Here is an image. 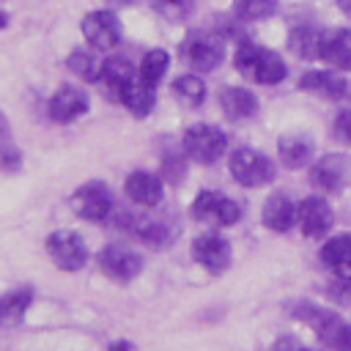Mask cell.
Wrapping results in <instances>:
<instances>
[{
	"instance_id": "1",
	"label": "cell",
	"mask_w": 351,
	"mask_h": 351,
	"mask_svg": "<svg viewBox=\"0 0 351 351\" xmlns=\"http://www.w3.org/2000/svg\"><path fill=\"white\" fill-rule=\"evenodd\" d=\"M233 63H236V69L247 80H252L258 85H277V82L285 80V63H282V58L277 52L263 49V47L250 44V41L239 44Z\"/></svg>"
},
{
	"instance_id": "2",
	"label": "cell",
	"mask_w": 351,
	"mask_h": 351,
	"mask_svg": "<svg viewBox=\"0 0 351 351\" xmlns=\"http://www.w3.org/2000/svg\"><path fill=\"white\" fill-rule=\"evenodd\" d=\"M230 176L250 189L266 186L269 181H274V162L255 151V148H236L230 154Z\"/></svg>"
},
{
	"instance_id": "3",
	"label": "cell",
	"mask_w": 351,
	"mask_h": 351,
	"mask_svg": "<svg viewBox=\"0 0 351 351\" xmlns=\"http://www.w3.org/2000/svg\"><path fill=\"white\" fill-rule=\"evenodd\" d=\"M225 148H228L225 132L211 123H197L184 132V151L189 159H195L200 165H214L225 154Z\"/></svg>"
},
{
	"instance_id": "4",
	"label": "cell",
	"mask_w": 351,
	"mask_h": 351,
	"mask_svg": "<svg viewBox=\"0 0 351 351\" xmlns=\"http://www.w3.org/2000/svg\"><path fill=\"white\" fill-rule=\"evenodd\" d=\"M71 211L88 222H107L112 214V192L104 181H88L74 189Z\"/></svg>"
},
{
	"instance_id": "5",
	"label": "cell",
	"mask_w": 351,
	"mask_h": 351,
	"mask_svg": "<svg viewBox=\"0 0 351 351\" xmlns=\"http://www.w3.org/2000/svg\"><path fill=\"white\" fill-rule=\"evenodd\" d=\"M189 211H192V217L197 222H208V225H219V228H230L241 217L239 203L230 200L222 192H214V189L197 192V197L192 200V208Z\"/></svg>"
},
{
	"instance_id": "6",
	"label": "cell",
	"mask_w": 351,
	"mask_h": 351,
	"mask_svg": "<svg viewBox=\"0 0 351 351\" xmlns=\"http://www.w3.org/2000/svg\"><path fill=\"white\" fill-rule=\"evenodd\" d=\"M47 252L52 263L63 271H77L88 263V247L74 230H55L47 236Z\"/></svg>"
},
{
	"instance_id": "7",
	"label": "cell",
	"mask_w": 351,
	"mask_h": 351,
	"mask_svg": "<svg viewBox=\"0 0 351 351\" xmlns=\"http://www.w3.org/2000/svg\"><path fill=\"white\" fill-rule=\"evenodd\" d=\"M291 315L299 318V321H304V324H307V326H310L326 346H332V348L337 346L343 329L348 326V324L340 318V313L326 310V307H318V304H310V302H299V304H293Z\"/></svg>"
},
{
	"instance_id": "8",
	"label": "cell",
	"mask_w": 351,
	"mask_h": 351,
	"mask_svg": "<svg viewBox=\"0 0 351 351\" xmlns=\"http://www.w3.org/2000/svg\"><path fill=\"white\" fill-rule=\"evenodd\" d=\"M192 258L208 274H222V271H228V266L233 261V250H230L228 239H222L219 233H203L192 241Z\"/></svg>"
},
{
	"instance_id": "9",
	"label": "cell",
	"mask_w": 351,
	"mask_h": 351,
	"mask_svg": "<svg viewBox=\"0 0 351 351\" xmlns=\"http://www.w3.org/2000/svg\"><path fill=\"white\" fill-rule=\"evenodd\" d=\"M99 269L112 280L129 282L143 271V258L126 244H107L99 252Z\"/></svg>"
},
{
	"instance_id": "10",
	"label": "cell",
	"mask_w": 351,
	"mask_h": 351,
	"mask_svg": "<svg viewBox=\"0 0 351 351\" xmlns=\"http://www.w3.org/2000/svg\"><path fill=\"white\" fill-rule=\"evenodd\" d=\"M351 178V162L340 154H326L310 167V184L321 192H340Z\"/></svg>"
},
{
	"instance_id": "11",
	"label": "cell",
	"mask_w": 351,
	"mask_h": 351,
	"mask_svg": "<svg viewBox=\"0 0 351 351\" xmlns=\"http://www.w3.org/2000/svg\"><path fill=\"white\" fill-rule=\"evenodd\" d=\"M296 222L302 228V233L307 239H324L332 225H335V214L329 208V203L324 197H304L299 203V211H296Z\"/></svg>"
},
{
	"instance_id": "12",
	"label": "cell",
	"mask_w": 351,
	"mask_h": 351,
	"mask_svg": "<svg viewBox=\"0 0 351 351\" xmlns=\"http://www.w3.org/2000/svg\"><path fill=\"white\" fill-rule=\"evenodd\" d=\"M82 33H85L90 47L112 49L121 41V22L112 11H93L82 19Z\"/></svg>"
},
{
	"instance_id": "13",
	"label": "cell",
	"mask_w": 351,
	"mask_h": 351,
	"mask_svg": "<svg viewBox=\"0 0 351 351\" xmlns=\"http://www.w3.org/2000/svg\"><path fill=\"white\" fill-rule=\"evenodd\" d=\"M326 41H329V30L315 27V25H299L288 36V47L293 49V55L304 60H324Z\"/></svg>"
},
{
	"instance_id": "14",
	"label": "cell",
	"mask_w": 351,
	"mask_h": 351,
	"mask_svg": "<svg viewBox=\"0 0 351 351\" xmlns=\"http://www.w3.org/2000/svg\"><path fill=\"white\" fill-rule=\"evenodd\" d=\"M123 192H126V197H129L132 203L151 208V206H156V203L162 200V195H165V184H162V178L154 176V173L134 170V173L126 176V181H123Z\"/></svg>"
},
{
	"instance_id": "15",
	"label": "cell",
	"mask_w": 351,
	"mask_h": 351,
	"mask_svg": "<svg viewBox=\"0 0 351 351\" xmlns=\"http://www.w3.org/2000/svg\"><path fill=\"white\" fill-rule=\"evenodd\" d=\"M296 211H299V206L285 192H274V195L266 197V203L261 208V219H263V225L269 230L288 233L293 228V222H296Z\"/></svg>"
},
{
	"instance_id": "16",
	"label": "cell",
	"mask_w": 351,
	"mask_h": 351,
	"mask_svg": "<svg viewBox=\"0 0 351 351\" xmlns=\"http://www.w3.org/2000/svg\"><path fill=\"white\" fill-rule=\"evenodd\" d=\"M88 112V93H82L74 85H63L55 90V96L49 99V115L58 123H69L77 121L80 115Z\"/></svg>"
},
{
	"instance_id": "17",
	"label": "cell",
	"mask_w": 351,
	"mask_h": 351,
	"mask_svg": "<svg viewBox=\"0 0 351 351\" xmlns=\"http://www.w3.org/2000/svg\"><path fill=\"white\" fill-rule=\"evenodd\" d=\"M123 230H129L132 236H137L140 241L151 244V247H165L173 236L170 225L162 222V219H151V217H140V214H121V222H118Z\"/></svg>"
},
{
	"instance_id": "18",
	"label": "cell",
	"mask_w": 351,
	"mask_h": 351,
	"mask_svg": "<svg viewBox=\"0 0 351 351\" xmlns=\"http://www.w3.org/2000/svg\"><path fill=\"white\" fill-rule=\"evenodd\" d=\"M321 261L335 280H351V233H340L324 241Z\"/></svg>"
},
{
	"instance_id": "19",
	"label": "cell",
	"mask_w": 351,
	"mask_h": 351,
	"mask_svg": "<svg viewBox=\"0 0 351 351\" xmlns=\"http://www.w3.org/2000/svg\"><path fill=\"white\" fill-rule=\"evenodd\" d=\"M184 60L195 71H211L222 63V44H217L208 36H192L184 44Z\"/></svg>"
},
{
	"instance_id": "20",
	"label": "cell",
	"mask_w": 351,
	"mask_h": 351,
	"mask_svg": "<svg viewBox=\"0 0 351 351\" xmlns=\"http://www.w3.org/2000/svg\"><path fill=\"white\" fill-rule=\"evenodd\" d=\"M277 154H280V162L291 170L296 167H304L313 154H315V145L307 134H282L280 143H277Z\"/></svg>"
},
{
	"instance_id": "21",
	"label": "cell",
	"mask_w": 351,
	"mask_h": 351,
	"mask_svg": "<svg viewBox=\"0 0 351 351\" xmlns=\"http://www.w3.org/2000/svg\"><path fill=\"white\" fill-rule=\"evenodd\" d=\"M99 80H101V85H104V96L121 101L123 88L134 80V77H132V63L123 60V58H110V60H104Z\"/></svg>"
},
{
	"instance_id": "22",
	"label": "cell",
	"mask_w": 351,
	"mask_h": 351,
	"mask_svg": "<svg viewBox=\"0 0 351 351\" xmlns=\"http://www.w3.org/2000/svg\"><path fill=\"white\" fill-rule=\"evenodd\" d=\"M121 104L134 115V118H145L154 104H156V93H154V85L143 82V80H132L123 93H121Z\"/></svg>"
},
{
	"instance_id": "23",
	"label": "cell",
	"mask_w": 351,
	"mask_h": 351,
	"mask_svg": "<svg viewBox=\"0 0 351 351\" xmlns=\"http://www.w3.org/2000/svg\"><path fill=\"white\" fill-rule=\"evenodd\" d=\"M219 107L230 121H244L250 115H255L258 110V99L247 90V88H225L219 93Z\"/></svg>"
},
{
	"instance_id": "24",
	"label": "cell",
	"mask_w": 351,
	"mask_h": 351,
	"mask_svg": "<svg viewBox=\"0 0 351 351\" xmlns=\"http://www.w3.org/2000/svg\"><path fill=\"white\" fill-rule=\"evenodd\" d=\"M299 88L318 93V96H326V99H340L346 93V80L335 71H307L299 80Z\"/></svg>"
},
{
	"instance_id": "25",
	"label": "cell",
	"mask_w": 351,
	"mask_h": 351,
	"mask_svg": "<svg viewBox=\"0 0 351 351\" xmlns=\"http://www.w3.org/2000/svg\"><path fill=\"white\" fill-rule=\"evenodd\" d=\"M324 60H329L340 71H348L351 69V30H346V27L343 30H329Z\"/></svg>"
},
{
	"instance_id": "26",
	"label": "cell",
	"mask_w": 351,
	"mask_h": 351,
	"mask_svg": "<svg viewBox=\"0 0 351 351\" xmlns=\"http://www.w3.org/2000/svg\"><path fill=\"white\" fill-rule=\"evenodd\" d=\"M0 167L5 173H16L22 167V151L19 145L14 143V134H11V126L5 121V115L0 112Z\"/></svg>"
},
{
	"instance_id": "27",
	"label": "cell",
	"mask_w": 351,
	"mask_h": 351,
	"mask_svg": "<svg viewBox=\"0 0 351 351\" xmlns=\"http://www.w3.org/2000/svg\"><path fill=\"white\" fill-rule=\"evenodd\" d=\"M173 93H176V99H178L181 104L197 107V104H203V99H206V85H203V80H200L197 74H184V77H178V80L173 82Z\"/></svg>"
},
{
	"instance_id": "28",
	"label": "cell",
	"mask_w": 351,
	"mask_h": 351,
	"mask_svg": "<svg viewBox=\"0 0 351 351\" xmlns=\"http://www.w3.org/2000/svg\"><path fill=\"white\" fill-rule=\"evenodd\" d=\"M66 66H69L80 80L93 82V80H99V77H101V66H104V63H101L93 52H88V49H77V52H71V55H69Z\"/></svg>"
},
{
	"instance_id": "29",
	"label": "cell",
	"mask_w": 351,
	"mask_h": 351,
	"mask_svg": "<svg viewBox=\"0 0 351 351\" xmlns=\"http://www.w3.org/2000/svg\"><path fill=\"white\" fill-rule=\"evenodd\" d=\"M167 63H170V58H167L165 49H151V52H145V58L140 60V80L156 88V82H159V80L165 77V71H167Z\"/></svg>"
},
{
	"instance_id": "30",
	"label": "cell",
	"mask_w": 351,
	"mask_h": 351,
	"mask_svg": "<svg viewBox=\"0 0 351 351\" xmlns=\"http://www.w3.org/2000/svg\"><path fill=\"white\" fill-rule=\"evenodd\" d=\"M274 0H233V11L241 19H263L274 14Z\"/></svg>"
},
{
	"instance_id": "31",
	"label": "cell",
	"mask_w": 351,
	"mask_h": 351,
	"mask_svg": "<svg viewBox=\"0 0 351 351\" xmlns=\"http://www.w3.org/2000/svg\"><path fill=\"white\" fill-rule=\"evenodd\" d=\"M30 304V291H16V293H8L0 299V315H8V318H19Z\"/></svg>"
},
{
	"instance_id": "32",
	"label": "cell",
	"mask_w": 351,
	"mask_h": 351,
	"mask_svg": "<svg viewBox=\"0 0 351 351\" xmlns=\"http://www.w3.org/2000/svg\"><path fill=\"white\" fill-rule=\"evenodd\" d=\"M192 3L195 0H151V5L165 16V19H184L189 11H192Z\"/></svg>"
},
{
	"instance_id": "33",
	"label": "cell",
	"mask_w": 351,
	"mask_h": 351,
	"mask_svg": "<svg viewBox=\"0 0 351 351\" xmlns=\"http://www.w3.org/2000/svg\"><path fill=\"white\" fill-rule=\"evenodd\" d=\"M184 173H186V167H184V159L176 154H170V156H165V167H162V176L167 178V181H173V184H181V178H184Z\"/></svg>"
},
{
	"instance_id": "34",
	"label": "cell",
	"mask_w": 351,
	"mask_h": 351,
	"mask_svg": "<svg viewBox=\"0 0 351 351\" xmlns=\"http://www.w3.org/2000/svg\"><path fill=\"white\" fill-rule=\"evenodd\" d=\"M335 137L346 145H351V110H343L335 118Z\"/></svg>"
},
{
	"instance_id": "35",
	"label": "cell",
	"mask_w": 351,
	"mask_h": 351,
	"mask_svg": "<svg viewBox=\"0 0 351 351\" xmlns=\"http://www.w3.org/2000/svg\"><path fill=\"white\" fill-rule=\"evenodd\" d=\"M329 296L340 304H351V280H335V285L329 288Z\"/></svg>"
},
{
	"instance_id": "36",
	"label": "cell",
	"mask_w": 351,
	"mask_h": 351,
	"mask_svg": "<svg viewBox=\"0 0 351 351\" xmlns=\"http://www.w3.org/2000/svg\"><path fill=\"white\" fill-rule=\"evenodd\" d=\"M271 351H310L302 340H296V337H280L274 346H271Z\"/></svg>"
},
{
	"instance_id": "37",
	"label": "cell",
	"mask_w": 351,
	"mask_h": 351,
	"mask_svg": "<svg viewBox=\"0 0 351 351\" xmlns=\"http://www.w3.org/2000/svg\"><path fill=\"white\" fill-rule=\"evenodd\" d=\"M335 348H337V351H351V324L343 329V335H340V340H337Z\"/></svg>"
},
{
	"instance_id": "38",
	"label": "cell",
	"mask_w": 351,
	"mask_h": 351,
	"mask_svg": "<svg viewBox=\"0 0 351 351\" xmlns=\"http://www.w3.org/2000/svg\"><path fill=\"white\" fill-rule=\"evenodd\" d=\"M107 351H134V346L132 343H126V340H115V343H110V348Z\"/></svg>"
},
{
	"instance_id": "39",
	"label": "cell",
	"mask_w": 351,
	"mask_h": 351,
	"mask_svg": "<svg viewBox=\"0 0 351 351\" xmlns=\"http://www.w3.org/2000/svg\"><path fill=\"white\" fill-rule=\"evenodd\" d=\"M337 5H340L346 14H351V0H337Z\"/></svg>"
},
{
	"instance_id": "40",
	"label": "cell",
	"mask_w": 351,
	"mask_h": 351,
	"mask_svg": "<svg viewBox=\"0 0 351 351\" xmlns=\"http://www.w3.org/2000/svg\"><path fill=\"white\" fill-rule=\"evenodd\" d=\"M5 22H8V19H5V14H3V11H0V30H3V27H5Z\"/></svg>"
},
{
	"instance_id": "41",
	"label": "cell",
	"mask_w": 351,
	"mask_h": 351,
	"mask_svg": "<svg viewBox=\"0 0 351 351\" xmlns=\"http://www.w3.org/2000/svg\"><path fill=\"white\" fill-rule=\"evenodd\" d=\"M0 318H3V315H0Z\"/></svg>"
}]
</instances>
